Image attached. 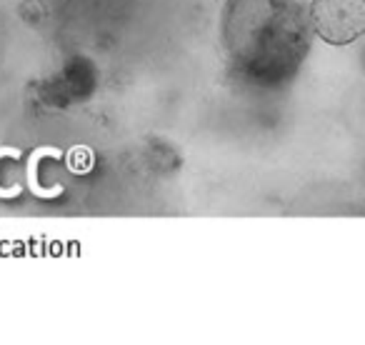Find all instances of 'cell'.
Returning a JSON list of instances; mask_svg holds the SVG:
<instances>
[{
    "label": "cell",
    "mask_w": 365,
    "mask_h": 345,
    "mask_svg": "<svg viewBox=\"0 0 365 345\" xmlns=\"http://www.w3.org/2000/svg\"><path fill=\"white\" fill-rule=\"evenodd\" d=\"M310 28L330 46H350L365 36V0H313Z\"/></svg>",
    "instance_id": "cell-2"
},
{
    "label": "cell",
    "mask_w": 365,
    "mask_h": 345,
    "mask_svg": "<svg viewBox=\"0 0 365 345\" xmlns=\"http://www.w3.org/2000/svg\"><path fill=\"white\" fill-rule=\"evenodd\" d=\"M223 46L240 76L265 86L283 83L310 51V18L293 0H230Z\"/></svg>",
    "instance_id": "cell-1"
}]
</instances>
